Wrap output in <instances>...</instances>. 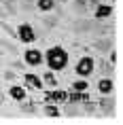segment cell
<instances>
[{"label": "cell", "mask_w": 123, "mask_h": 125, "mask_svg": "<svg viewBox=\"0 0 123 125\" xmlns=\"http://www.w3.org/2000/svg\"><path fill=\"white\" fill-rule=\"evenodd\" d=\"M43 59L47 62V66L51 70H64L68 66V51L62 47H51V49H47Z\"/></svg>", "instance_id": "6da1fadb"}, {"label": "cell", "mask_w": 123, "mask_h": 125, "mask_svg": "<svg viewBox=\"0 0 123 125\" xmlns=\"http://www.w3.org/2000/svg\"><path fill=\"white\" fill-rule=\"evenodd\" d=\"M93 68H96V59L89 57V55H83V57L78 59L77 68H74V72L81 76V79H87L89 74H93Z\"/></svg>", "instance_id": "7a4b0ae2"}, {"label": "cell", "mask_w": 123, "mask_h": 125, "mask_svg": "<svg viewBox=\"0 0 123 125\" xmlns=\"http://www.w3.org/2000/svg\"><path fill=\"white\" fill-rule=\"evenodd\" d=\"M17 40L26 42V45L34 42V40H36V32H34V28L30 26V23H19V26H17Z\"/></svg>", "instance_id": "3957f363"}, {"label": "cell", "mask_w": 123, "mask_h": 125, "mask_svg": "<svg viewBox=\"0 0 123 125\" xmlns=\"http://www.w3.org/2000/svg\"><path fill=\"white\" fill-rule=\"evenodd\" d=\"M23 62H26L28 66H40L43 64V53L38 49H28L23 53Z\"/></svg>", "instance_id": "277c9868"}, {"label": "cell", "mask_w": 123, "mask_h": 125, "mask_svg": "<svg viewBox=\"0 0 123 125\" xmlns=\"http://www.w3.org/2000/svg\"><path fill=\"white\" fill-rule=\"evenodd\" d=\"M23 81H26V87H32V89H43V81H40L38 74L28 72V74H23Z\"/></svg>", "instance_id": "5b68a950"}, {"label": "cell", "mask_w": 123, "mask_h": 125, "mask_svg": "<svg viewBox=\"0 0 123 125\" xmlns=\"http://www.w3.org/2000/svg\"><path fill=\"white\" fill-rule=\"evenodd\" d=\"M112 89H115V83H112V79H100V81H98V91L102 93V95H108V93H112Z\"/></svg>", "instance_id": "8992f818"}, {"label": "cell", "mask_w": 123, "mask_h": 125, "mask_svg": "<svg viewBox=\"0 0 123 125\" xmlns=\"http://www.w3.org/2000/svg\"><path fill=\"white\" fill-rule=\"evenodd\" d=\"M9 95L13 100H17V102H21V100H26V87H19V85H11V89H9Z\"/></svg>", "instance_id": "52a82bcc"}, {"label": "cell", "mask_w": 123, "mask_h": 125, "mask_svg": "<svg viewBox=\"0 0 123 125\" xmlns=\"http://www.w3.org/2000/svg\"><path fill=\"white\" fill-rule=\"evenodd\" d=\"M100 108H102L106 115H110V112L115 110V98H110V93H108V95H104V98L100 100Z\"/></svg>", "instance_id": "ba28073f"}, {"label": "cell", "mask_w": 123, "mask_h": 125, "mask_svg": "<svg viewBox=\"0 0 123 125\" xmlns=\"http://www.w3.org/2000/svg\"><path fill=\"white\" fill-rule=\"evenodd\" d=\"M110 15H112V7H108V4H98L96 7V19H106Z\"/></svg>", "instance_id": "9c48e42d"}, {"label": "cell", "mask_w": 123, "mask_h": 125, "mask_svg": "<svg viewBox=\"0 0 123 125\" xmlns=\"http://www.w3.org/2000/svg\"><path fill=\"white\" fill-rule=\"evenodd\" d=\"M36 9L43 13H51L55 9V0H36Z\"/></svg>", "instance_id": "30bf717a"}, {"label": "cell", "mask_w": 123, "mask_h": 125, "mask_svg": "<svg viewBox=\"0 0 123 125\" xmlns=\"http://www.w3.org/2000/svg\"><path fill=\"white\" fill-rule=\"evenodd\" d=\"M45 115H47V117H51V119H57L59 115H62V110H59V108H57L55 104L47 102V104H45Z\"/></svg>", "instance_id": "8fae6325"}, {"label": "cell", "mask_w": 123, "mask_h": 125, "mask_svg": "<svg viewBox=\"0 0 123 125\" xmlns=\"http://www.w3.org/2000/svg\"><path fill=\"white\" fill-rule=\"evenodd\" d=\"M66 102H70V104H78V102H83V91H68L66 95Z\"/></svg>", "instance_id": "7c38bea8"}, {"label": "cell", "mask_w": 123, "mask_h": 125, "mask_svg": "<svg viewBox=\"0 0 123 125\" xmlns=\"http://www.w3.org/2000/svg\"><path fill=\"white\" fill-rule=\"evenodd\" d=\"M110 45H112V40H110V38H100V40H96V42H93L96 51H108Z\"/></svg>", "instance_id": "4fadbf2b"}, {"label": "cell", "mask_w": 123, "mask_h": 125, "mask_svg": "<svg viewBox=\"0 0 123 125\" xmlns=\"http://www.w3.org/2000/svg\"><path fill=\"white\" fill-rule=\"evenodd\" d=\"M72 89H74V91H87L89 85H87V81H85V79H77L74 83H72Z\"/></svg>", "instance_id": "5bb4252c"}, {"label": "cell", "mask_w": 123, "mask_h": 125, "mask_svg": "<svg viewBox=\"0 0 123 125\" xmlns=\"http://www.w3.org/2000/svg\"><path fill=\"white\" fill-rule=\"evenodd\" d=\"M0 28H2V30L7 32V36H11V38H17V30H13V28L9 26V23H7L4 19H0Z\"/></svg>", "instance_id": "9a60e30c"}, {"label": "cell", "mask_w": 123, "mask_h": 125, "mask_svg": "<svg viewBox=\"0 0 123 125\" xmlns=\"http://www.w3.org/2000/svg\"><path fill=\"white\" fill-rule=\"evenodd\" d=\"M0 45H2V49H4L7 53H11V55H17V53H19V51H17V47L11 45L9 40H0Z\"/></svg>", "instance_id": "2e32d148"}, {"label": "cell", "mask_w": 123, "mask_h": 125, "mask_svg": "<svg viewBox=\"0 0 123 125\" xmlns=\"http://www.w3.org/2000/svg\"><path fill=\"white\" fill-rule=\"evenodd\" d=\"M0 2L7 7V13H11V15L17 13V4H15V0H0Z\"/></svg>", "instance_id": "e0dca14e"}, {"label": "cell", "mask_w": 123, "mask_h": 125, "mask_svg": "<svg viewBox=\"0 0 123 125\" xmlns=\"http://www.w3.org/2000/svg\"><path fill=\"white\" fill-rule=\"evenodd\" d=\"M45 83L49 87H57V79L53 76V72H45Z\"/></svg>", "instance_id": "ac0fdd59"}, {"label": "cell", "mask_w": 123, "mask_h": 125, "mask_svg": "<svg viewBox=\"0 0 123 125\" xmlns=\"http://www.w3.org/2000/svg\"><path fill=\"white\" fill-rule=\"evenodd\" d=\"M74 9L77 11H85L87 9V0H74Z\"/></svg>", "instance_id": "d6986e66"}, {"label": "cell", "mask_w": 123, "mask_h": 125, "mask_svg": "<svg viewBox=\"0 0 123 125\" xmlns=\"http://www.w3.org/2000/svg\"><path fill=\"white\" fill-rule=\"evenodd\" d=\"M43 23H45L47 28H53L55 23H57V17H47V19H43Z\"/></svg>", "instance_id": "ffe728a7"}, {"label": "cell", "mask_w": 123, "mask_h": 125, "mask_svg": "<svg viewBox=\"0 0 123 125\" xmlns=\"http://www.w3.org/2000/svg\"><path fill=\"white\" fill-rule=\"evenodd\" d=\"M15 79V72L9 68V70H4V81H13Z\"/></svg>", "instance_id": "44dd1931"}, {"label": "cell", "mask_w": 123, "mask_h": 125, "mask_svg": "<svg viewBox=\"0 0 123 125\" xmlns=\"http://www.w3.org/2000/svg\"><path fill=\"white\" fill-rule=\"evenodd\" d=\"M23 9L32 11V9H34V2H32V0H23Z\"/></svg>", "instance_id": "7402d4cb"}, {"label": "cell", "mask_w": 123, "mask_h": 125, "mask_svg": "<svg viewBox=\"0 0 123 125\" xmlns=\"http://www.w3.org/2000/svg\"><path fill=\"white\" fill-rule=\"evenodd\" d=\"M21 110H23V112H28V110L34 112V106H32V104H21Z\"/></svg>", "instance_id": "603a6c76"}, {"label": "cell", "mask_w": 123, "mask_h": 125, "mask_svg": "<svg viewBox=\"0 0 123 125\" xmlns=\"http://www.w3.org/2000/svg\"><path fill=\"white\" fill-rule=\"evenodd\" d=\"M108 62H110V64H117V51H112L108 55Z\"/></svg>", "instance_id": "cb8c5ba5"}, {"label": "cell", "mask_w": 123, "mask_h": 125, "mask_svg": "<svg viewBox=\"0 0 123 125\" xmlns=\"http://www.w3.org/2000/svg\"><path fill=\"white\" fill-rule=\"evenodd\" d=\"M93 108H96V104H91V102L85 104V110H87V112H93Z\"/></svg>", "instance_id": "d4e9b609"}, {"label": "cell", "mask_w": 123, "mask_h": 125, "mask_svg": "<svg viewBox=\"0 0 123 125\" xmlns=\"http://www.w3.org/2000/svg\"><path fill=\"white\" fill-rule=\"evenodd\" d=\"M2 104H4V93L0 91V106H2Z\"/></svg>", "instance_id": "484cf974"}, {"label": "cell", "mask_w": 123, "mask_h": 125, "mask_svg": "<svg viewBox=\"0 0 123 125\" xmlns=\"http://www.w3.org/2000/svg\"><path fill=\"white\" fill-rule=\"evenodd\" d=\"M2 53H4V51H0V55H2Z\"/></svg>", "instance_id": "4316f807"}, {"label": "cell", "mask_w": 123, "mask_h": 125, "mask_svg": "<svg viewBox=\"0 0 123 125\" xmlns=\"http://www.w3.org/2000/svg\"><path fill=\"white\" fill-rule=\"evenodd\" d=\"M112 2H115V0H112Z\"/></svg>", "instance_id": "83f0119b"}]
</instances>
